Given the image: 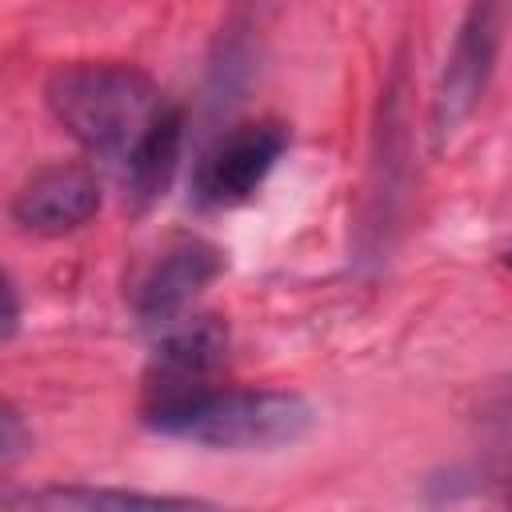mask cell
Masks as SVG:
<instances>
[{
  "instance_id": "7c38bea8",
  "label": "cell",
  "mask_w": 512,
  "mask_h": 512,
  "mask_svg": "<svg viewBox=\"0 0 512 512\" xmlns=\"http://www.w3.org/2000/svg\"><path fill=\"white\" fill-rule=\"evenodd\" d=\"M504 264H508V268H512V248H508V252H504Z\"/></svg>"
},
{
  "instance_id": "8fae6325",
  "label": "cell",
  "mask_w": 512,
  "mask_h": 512,
  "mask_svg": "<svg viewBox=\"0 0 512 512\" xmlns=\"http://www.w3.org/2000/svg\"><path fill=\"white\" fill-rule=\"evenodd\" d=\"M4 300H8V308H4V340H12L16 324H20V300H16V284L12 280H4Z\"/></svg>"
},
{
  "instance_id": "7a4b0ae2",
  "label": "cell",
  "mask_w": 512,
  "mask_h": 512,
  "mask_svg": "<svg viewBox=\"0 0 512 512\" xmlns=\"http://www.w3.org/2000/svg\"><path fill=\"white\" fill-rule=\"evenodd\" d=\"M56 124L96 156H128L160 116V88L148 72L120 60H72L44 84Z\"/></svg>"
},
{
  "instance_id": "30bf717a",
  "label": "cell",
  "mask_w": 512,
  "mask_h": 512,
  "mask_svg": "<svg viewBox=\"0 0 512 512\" xmlns=\"http://www.w3.org/2000/svg\"><path fill=\"white\" fill-rule=\"evenodd\" d=\"M28 448H32V432L24 428V416L16 412V404H4V412H0V460H4V468H12Z\"/></svg>"
},
{
  "instance_id": "277c9868",
  "label": "cell",
  "mask_w": 512,
  "mask_h": 512,
  "mask_svg": "<svg viewBox=\"0 0 512 512\" xmlns=\"http://www.w3.org/2000/svg\"><path fill=\"white\" fill-rule=\"evenodd\" d=\"M496 48H500V8L492 4H472L456 28L452 52L444 60V72L436 80L432 96V136L444 144L480 104L492 68H496Z\"/></svg>"
},
{
  "instance_id": "8992f818",
  "label": "cell",
  "mask_w": 512,
  "mask_h": 512,
  "mask_svg": "<svg viewBox=\"0 0 512 512\" xmlns=\"http://www.w3.org/2000/svg\"><path fill=\"white\" fill-rule=\"evenodd\" d=\"M224 352H228V324L216 316H196L164 328L148 364L152 404H172V400L208 392V380L224 364Z\"/></svg>"
},
{
  "instance_id": "5b68a950",
  "label": "cell",
  "mask_w": 512,
  "mask_h": 512,
  "mask_svg": "<svg viewBox=\"0 0 512 512\" xmlns=\"http://www.w3.org/2000/svg\"><path fill=\"white\" fill-rule=\"evenodd\" d=\"M224 272V252L204 236H180L172 240L144 272L136 288V316L156 328H172L180 312Z\"/></svg>"
},
{
  "instance_id": "ba28073f",
  "label": "cell",
  "mask_w": 512,
  "mask_h": 512,
  "mask_svg": "<svg viewBox=\"0 0 512 512\" xmlns=\"http://www.w3.org/2000/svg\"><path fill=\"white\" fill-rule=\"evenodd\" d=\"M8 512H228L200 496H160L132 488H88V484H48L36 492H12Z\"/></svg>"
},
{
  "instance_id": "6da1fadb",
  "label": "cell",
  "mask_w": 512,
  "mask_h": 512,
  "mask_svg": "<svg viewBox=\"0 0 512 512\" xmlns=\"http://www.w3.org/2000/svg\"><path fill=\"white\" fill-rule=\"evenodd\" d=\"M312 420V404L284 388H208L144 412L152 432L212 452H276L304 440Z\"/></svg>"
},
{
  "instance_id": "52a82bcc",
  "label": "cell",
  "mask_w": 512,
  "mask_h": 512,
  "mask_svg": "<svg viewBox=\"0 0 512 512\" xmlns=\"http://www.w3.org/2000/svg\"><path fill=\"white\" fill-rule=\"evenodd\" d=\"M96 208H100V180L84 164H48L32 172L8 204L12 224L32 236L76 232L96 216Z\"/></svg>"
},
{
  "instance_id": "3957f363",
  "label": "cell",
  "mask_w": 512,
  "mask_h": 512,
  "mask_svg": "<svg viewBox=\"0 0 512 512\" xmlns=\"http://www.w3.org/2000/svg\"><path fill=\"white\" fill-rule=\"evenodd\" d=\"M288 148V128L280 120H248L224 132L200 160L192 176V200L200 208L244 204L276 168Z\"/></svg>"
},
{
  "instance_id": "9c48e42d",
  "label": "cell",
  "mask_w": 512,
  "mask_h": 512,
  "mask_svg": "<svg viewBox=\"0 0 512 512\" xmlns=\"http://www.w3.org/2000/svg\"><path fill=\"white\" fill-rule=\"evenodd\" d=\"M180 152H184V112L164 104L160 116L148 124V132L136 140V148L124 156V200L132 212H148L172 188Z\"/></svg>"
}]
</instances>
